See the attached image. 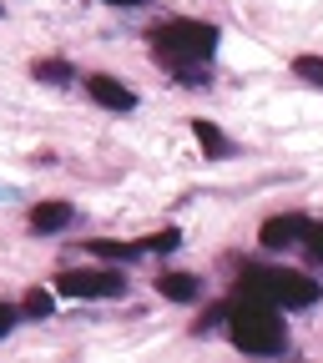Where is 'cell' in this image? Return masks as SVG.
<instances>
[{
  "mask_svg": "<svg viewBox=\"0 0 323 363\" xmlns=\"http://www.w3.org/2000/svg\"><path fill=\"white\" fill-rule=\"evenodd\" d=\"M313 262H323V222H308V233H303V242H298Z\"/></svg>",
  "mask_w": 323,
  "mask_h": 363,
  "instance_id": "cell-15",
  "label": "cell"
},
{
  "mask_svg": "<svg viewBox=\"0 0 323 363\" xmlns=\"http://www.w3.org/2000/svg\"><path fill=\"white\" fill-rule=\"evenodd\" d=\"M192 136H197V147H202L207 157H227V152H233V142H227L212 121H192Z\"/></svg>",
  "mask_w": 323,
  "mask_h": 363,
  "instance_id": "cell-9",
  "label": "cell"
},
{
  "mask_svg": "<svg viewBox=\"0 0 323 363\" xmlns=\"http://www.w3.org/2000/svg\"><path fill=\"white\" fill-rule=\"evenodd\" d=\"M91 252H97V257H111V262H121V257L131 262L136 252H142V242H106V238H102V242H91Z\"/></svg>",
  "mask_w": 323,
  "mask_h": 363,
  "instance_id": "cell-12",
  "label": "cell"
},
{
  "mask_svg": "<svg viewBox=\"0 0 323 363\" xmlns=\"http://www.w3.org/2000/svg\"><path fill=\"white\" fill-rule=\"evenodd\" d=\"M86 96L97 101V106H106V111H136V96L116 81V76H86Z\"/></svg>",
  "mask_w": 323,
  "mask_h": 363,
  "instance_id": "cell-6",
  "label": "cell"
},
{
  "mask_svg": "<svg viewBox=\"0 0 323 363\" xmlns=\"http://www.w3.org/2000/svg\"><path fill=\"white\" fill-rule=\"evenodd\" d=\"M51 308H56V298L45 293V288H31V293H26V303H21V313H26V318H51Z\"/></svg>",
  "mask_w": 323,
  "mask_h": 363,
  "instance_id": "cell-11",
  "label": "cell"
},
{
  "mask_svg": "<svg viewBox=\"0 0 323 363\" xmlns=\"http://www.w3.org/2000/svg\"><path fill=\"white\" fill-rule=\"evenodd\" d=\"M111 6H142V0H111Z\"/></svg>",
  "mask_w": 323,
  "mask_h": 363,
  "instance_id": "cell-17",
  "label": "cell"
},
{
  "mask_svg": "<svg viewBox=\"0 0 323 363\" xmlns=\"http://www.w3.org/2000/svg\"><path fill=\"white\" fill-rule=\"evenodd\" d=\"M11 328H16V308H11V303H0V338H6Z\"/></svg>",
  "mask_w": 323,
  "mask_h": 363,
  "instance_id": "cell-16",
  "label": "cell"
},
{
  "mask_svg": "<svg viewBox=\"0 0 323 363\" xmlns=\"http://www.w3.org/2000/svg\"><path fill=\"white\" fill-rule=\"evenodd\" d=\"M147 40H152V56L167 71H177V81H182L187 71H197L202 61H212L222 30L212 21H162V26L147 30Z\"/></svg>",
  "mask_w": 323,
  "mask_h": 363,
  "instance_id": "cell-1",
  "label": "cell"
},
{
  "mask_svg": "<svg viewBox=\"0 0 323 363\" xmlns=\"http://www.w3.org/2000/svg\"><path fill=\"white\" fill-rule=\"evenodd\" d=\"M157 293L172 298V303H192V298H197V278H192V272H162V278H157Z\"/></svg>",
  "mask_w": 323,
  "mask_h": 363,
  "instance_id": "cell-8",
  "label": "cell"
},
{
  "mask_svg": "<svg viewBox=\"0 0 323 363\" xmlns=\"http://www.w3.org/2000/svg\"><path fill=\"white\" fill-rule=\"evenodd\" d=\"M35 81H45V86H66V81H76V71H71V61H35Z\"/></svg>",
  "mask_w": 323,
  "mask_h": 363,
  "instance_id": "cell-10",
  "label": "cell"
},
{
  "mask_svg": "<svg viewBox=\"0 0 323 363\" xmlns=\"http://www.w3.org/2000/svg\"><path fill=\"white\" fill-rule=\"evenodd\" d=\"M56 288L66 298H121L126 278H121L116 267H76V272H61Z\"/></svg>",
  "mask_w": 323,
  "mask_h": 363,
  "instance_id": "cell-4",
  "label": "cell"
},
{
  "mask_svg": "<svg viewBox=\"0 0 323 363\" xmlns=\"http://www.w3.org/2000/svg\"><path fill=\"white\" fill-rule=\"evenodd\" d=\"M227 333H233V343L243 353H283L288 348V333L278 323V313H273V303H258V298H233L227 303Z\"/></svg>",
  "mask_w": 323,
  "mask_h": 363,
  "instance_id": "cell-2",
  "label": "cell"
},
{
  "mask_svg": "<svg viewBox=\"0 0 323 363\" xmlns=\"http://www.w3.org/2000/svg\"><path fill=\"white\" fill-rule=\"evenodd\" d=\"M303 233H308V217H298V212H278V217H268V222H263L258 242L278 252V247H293V242H303Z\"/></svg>",
  "mask_w": 323,
  "mask_h": 363,
  "instance_id": "cell-5",
  "label": "cell"
},
{
  "mask_svg": "<svg viewBox=\"0 0 323 363\" xmlns=\"http://www.w3.org/2000/svg\"><path fill=\"white\" fill-rule=\"evenodd\" d=\"M71 202H40V207H31V227L35 233H61V227H71Z\"/></svg>",
  "mask_w": 323,
  "mask_h": 363,
  "instance_id": "cell-7",
  "label": "cell"
},
{
  "mask_svg": "<svg viewBox=\"0 0 323 363\" xmlns=\"http://www.w3.org/2000/svg\"><path fill=\"white\" fill-rule=\"evenodd\" d=\"M238 298H258V303H273V308H313L323 298V288L303 272H288V267H248L238 278Z\"/></svg>",
  "mask_w": 323,
  "mask_h": 363,
  "instance_id": "cell-3",
  "label": "cell"
},
{
  "mask_svg": "<svg viewBox=\"0 0 323 363\" xmlns=\"http://www.w3.org/2000/svg\"><path fill=\"white\" fill-rule=\"evenodd\" d=\"M293 76H303L308 86H323V56H298L293 61Z\"/></svg>",
  "mask_w": 323,
  "mask_h": 363,
  "instance_id": "cell-14",
  "label": "cell"
},
{
  "mask_svg": "<svg viewBox=\"0 0 323 363\" xmlns=\"http://www.w3.org/2000/svg\"><path fill=\"white\" fill-rule=\"evenodd\" d=\"M172 247H182V233H177V227H167V233H152V238H142V252H172Z\"/></svg>",
  "mask_w": 323,
  "mask_h": 363,
  "instance_id": "cell-13",
  "label": "cell"
}]
</instances>
